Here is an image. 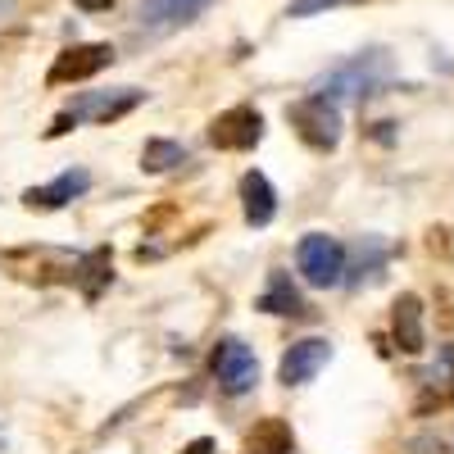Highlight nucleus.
<instances>
[{
	"label": "nucleus",
	"instance_id": "nucleus-8",
	"mask_svg": "<svg viewBox=\"0 0 454 454\" xmlns=\"http://www.w3.org/2000/svg\"><path fill=\"white\" fill-rule=\"evenodd\" d=\"M327 364H332V340L327 336H305L282 355L278 377H282V387H309Z\"/></svg>",
	"mask_w": 454,
	"mask_h": 454
},
{
	"label": "nucleus",
	"instance_id": "nucleus-10",
	"mask_svg": "<svg viewBox=\"0 0 454 454\" xmlns=\"http://www.w3.org/2000/svg\"><path fill=\"white\" fill-rule=\"evenodd\" d=\"M391 336H395V346L404 355H423L427 350V332H423V300L404 291L395 300V309H391Z\"/></svg>",
	"mask_w": 454,
	"mask_h": 454
},
{
	"label": "nucleus",
	"instance_id": "nucleus-7",
	"mask_svg": "<svg viewBox=\"0 0 454 454\" xmlns=\"http://www.w3.org/2000/svg\"><path fill=\"white\" fill-rule=\"evenodd\" d=\"M109 64H114V46H105V42L68 46V51H59V55H55V64H51V73H46V82H51V87L87 82V78H96V73H100V68H109Z\"/></svg>",
	"mask_w": 454,
	"mask_h": 454
},
{
	"label": "nucleus",
	"instance_id": "nucleus-5",
	"mask_svg": "<svg viewBox=\"0 0 454 454\" xmlns=\"http://www.w3.org/2000/svg\"><path fill=\"white\" fill-rule=\"evenodd\" d=\"M214 377L227 395H250L259 387V359L241 336H223L214 346Z\"/></svg>",
	"mask_w": 454,
	"mask_h": 454
},
{
	"label": "nucleus",
	"instance_id": "nucleus-12",
	"mask_svg": "<svg viewBox=\"0 0 454 454\" xmlns=\"http://www.w3.org/2000/svg\"><path fill=\"white\" fill-rule=\"evenodd\" d=\"M241 209H246L250 227H269L278 218V192H273V182L263 177L259 168H250L241 177Z\"/></svg>",
	"mask_w": 454,
	"mask_h": 454
},
{
	"label": "nucleus",
	"instance_id": "nucleus-15",
	"mask_svg": "<svg viewBox=\"0 0 454 454\" xmlns=\"http://www.w3.org/2000/svg\"><path fill=\"white\" fill-rule=\"evenodd\" d=\"M186 160H192V155H186L182 141L150 137V141L141 145V168H145V173H168V168H177V164H186Z\"/></svg>",
	"mask_w": 454,
	"mask_h": 454
},
{
	"label": "nucleus",
	"instance_id": "nucleus-16",
	"mask_svg": "<svg viewBox=\"0 0 454 454\" xmlns=\"http://www.w3.org/2000/svg\"><path fill=\"white\" fill-rule=\"evenodd\" d=\"M387 254H391V246L387 241H377V237H364V246H359V259H355V273L346 278V282H364V278H377L382 273V263H387Z\"/></svg>",
	"mask_w": 454,
	"mask_h": 454
},
{
	"label": "nucleus",
	"instance_id": "nucleus-6",
	"mask_svg": "<svg viewBox=\"0 0 454 454\" xmlns=\"http://www.w3.org/2000/svg\"><path fill=\"white\" fill-rule=\"evenodd\" d=\"M209 141L218 150H237V155H246V150H254L263 141V114L254 105H232L223 109L218 119L209 123Z\"/></svg>",
	"mask_w": 454,
	"mask_h": 454
},
{
	"label": "nucleus",
	"instance_id": "nucleus-1",
	"mask_svg": "<svg viewBox=\"0 0 454 454\" xmlns=\"http://www.w3.org/2000/svg\"><path fill=\"white\" fill-rule=\"evenodd\" d=\"M141 100H145V91H141V87L87 91V96L73 100L68 109H59V114H55V123L46 128V137H64V132H73L78 123H119V119H128V114H132Z\"/></svg>",
	"mask_w": 454,
	"mask_h": 454
},
{
	"label": "nucleus",
	"instance_id": "nucleus-17",
	"mask_svg": "<svg viewBox=\"0 0 454 454\" xmlns=\"http://www.w3.org/2000/svg\"><path fill=\"white\" fill-rule=\"evenodd\" d=\"M340 5H364V0H291L286 19H314L323 10H340Z\"/></svg>",
	"mask_w": 454,
	"mask_h": 454
},
{
	"label": "nucleus",
	"instance_id": "nucleus-11",
	"mask_svg": "<svg viewBox=\"0 0 454 454\" xmlns=\"http://www.w3.org/2000/svg\"><path fill=\"white\" fill-rule=\"evenodd\" d=\"M209 5H214V0H141V23L150 32H173L182 23L200 19Z\"/></svg>",
	"mask_w": 454,
	"mask_h": 454
},
{
	"label": "nucleus",
	"instance_id": "nucleus-2",
	"mask_svg": "<svg viewBox=\"0 0 454 454\" xmlns=\"http://www.w3.org/2000/svg\"><path fill=\"white\" fill-rule=\"evenodd\" d=\"M391 73V55L382 51V46H372V51H359V55H350L340 68H332L327 78H318L314 82V91L318 96H327V100H346V96H372V87L382 82Z\"/></svg>",
	"mask_w": 454,
	"mask_h": 454
},
{
	"label": "nucleus",
	"instance_id": "nucleus-9",
	"mask_svg": "<svg viewBox=\"0 0 454 454\" xmlns=\"http://www.w3.org/2000/svg\"><path fill=\"white\" fill-rule=\"evenodd\" d=\"M87 192H91V173L87 168H64L55 182L23 192V205L27 209H64V205H73V200L87 196Z\"/></svg>",
	"mask_w": 454,
	"mask_h": 454
},
{
	"label": "nucleus",
	"instance_id": "nucleus-4",
	"mask_svg": "<svg viewBox=\"0 0 454 454\" xmlns=\"http://www.w3.org/2000/svg\"><path fill=\"white\" fill-rule=\"evenodd\" d=\"M295 269L309 286L327 291V286H340L346 282V246L327 232H305L295 241Z\"/></svg>",
	"mask_w": 454,
	"mask_h": 454
},
{
	"label": "nucleus",
	"instance_id": "nucleus-3",
	"mask_svg": "<svg viewBox=\"0 0 454 454\" xmlns=\"http://www.w3.org/2000/svg\"><path fill=\"white\" fill-rule=\"evenodd\" d=\"M286 119H291L295 137L305 141L309 150H318V155H327V150L340 145V105L318 96V91H309L305 100H295L286 109Z\"/></svg>",
	"mask_w": 454,
	"mask_h": 454
},
{
	"label": "nucleus",
	"instance_id": "nucleus-19",
	"mask_svg": "<svg viewBox=\"0 0 454 454\" xmlns=\"http://www.w3.org/2000/svg\"><path fill=\"white\" fill-rule=\"evenodd\" d=\"M182 454H214V441H209V436H200V441H192V445H186Z\"/></svg>",
	"mask_w": 454,
	"mask_h": 454
},
{
	"label": "nucleus",
	"instance_id": "nucleus-18",
	"mask_svg": "<svg viewBox=\"0 0 454 454\" xmlns=\"http://www.w3.org/2000/svg\"><path fill=\"white\" fill-rule=\"evenodd\" d=\"M82 14H105V10H114V0H73Z\"/></svg>",
	"mask_w": 454,
	"mask_h": 454
},
{
	"label": "nucleus",
	"instance_id": "nucleus-13",
	"mask_svg": "<svg viewBox=\"0 0 454 454\" xmlns=\"http://www.w3.org/2000/svg\"><path fill=\"white\" fill-rule=\"evenodd\" d=\"M246 454H295V432L286 419H259L246 436Z\"/></svg>",
	"mask_w": 454,
	"mask_h": 454
},
{
	"label": "nucleus",
	"instance_id": "nucleus-14",
	"mask_svg": "<svg viewBox=\"0 0 454 454\" xmlns=\"http://www.w3.org/2000/svg\"><path fill=\"white\" fill-rule=\"evenodd\" d=\"M254 305H259L263 314H278V318H300V314H305V295L295 291V282H291L286 273H273Z\"/></svg>",
	"mask_w": 454,
	"mask_h": 454
}]
</instances>
